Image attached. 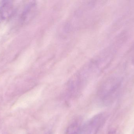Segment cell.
I'll return each mask as SVG.
<instances>
[{
  "label": "cell",
  "mask_w": 134,
  "mask_h": 134,
  "mask_svg": "<svg viewBox=\"0 0 134 134\" xmlns=\"http://www.w3.org/2000/svg\"><path fill=\"white\" fill-rule=\"evenodd\" d=\"M102 113L95 116L87 122L82 130V134H96L105 121Z\"/></svg>",
  "instance_id": "obj_1"
},
{
  "label": "cell",
  "mask_w": 134,
  "mask_h": 134,
  "mask_svg": "<svg viewBox=\"0 0 134 134\" xmlns=\"http://www.w3.org/2000/svg\"><path fill=\"white\" fill-rule=\"evenodd\" d=\"M37 9V4L35 1H29L24 5L20 17V22L26 24L34 17Z\"/></svg>",
  "instance_id": "obj_2"
},
{
  "label": "cell",
  "mask_w": 134,
  "mask_h": 134,
  "mask_svg": "<svg viewBox=\"0 0 134 134\" xmlns=\"http://www.w3.org/2000/svg\"><path fill=\"white\" fill-rule=\"evenodd\" d=\"M14 9L12 1H4L0 4V21L9 19L12 15Z\"/></svg>",
  "instance_id": "obj_3"
},
{
  "label": "cell",
  "mask_w": 134,
  "mask_h": 134,
  "mask_svg": "<svg viewBox=\"0 0 134 134\" xmlns=\"http://www.w3.org/2000/svg\"><path fill=\"white\" fill-rule=\"evenodd\" d=\"M80 131V126L77 122L72 123L67 128L66 134H78Z\"/></svg>",
  "instance_id": "obj_4"
},
{
  "label": "cell",
  "mask_w": 134,
  "mask_h": 134,
  "mask_svg": "<svg viewBox=\"0 0 134 134\" xmlns=\"http://www.w3.org/2000/svg\"><path fill=\"white\" fill-rule=\"evenodd\" d=\"M108 134H116V132L114 130L110 131Z\"/></svg>",
  "instance_id": "obj_5"
}]
</instances>
